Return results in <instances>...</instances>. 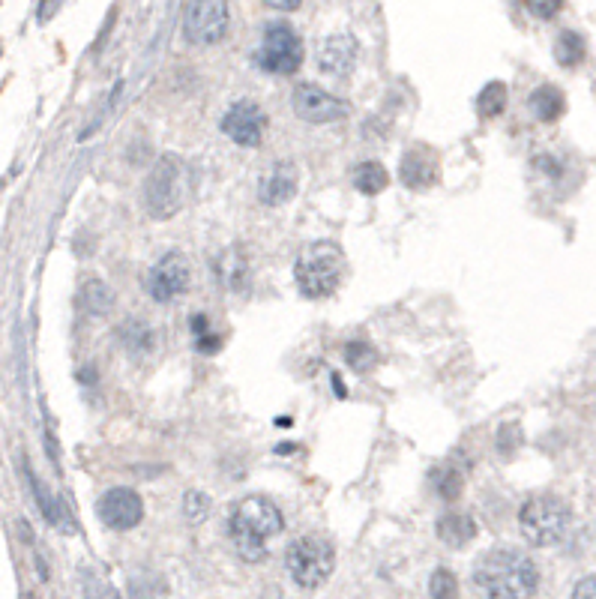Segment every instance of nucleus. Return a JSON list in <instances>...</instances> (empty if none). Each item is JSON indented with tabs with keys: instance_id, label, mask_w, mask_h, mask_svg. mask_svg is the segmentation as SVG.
<instances>
[{
	"instance_id": "obj_7",
	"label": "nucleus",
	"mask_w": 596,
	"mask_h": 599,
	"mask_svg": "<svg viewBox=\"0 0 596 599\" xmlns=\"http://www.w3.org/2000/svg\"><path fill=\"white\" fill-rule=\"evenodd\" d=\"M255 63L273 75H294L303 66V39L288 21H267Z\"/></svg>"
},
{
	"instance_id": "obj_31",
	"label": "nucleus",
	"mask_w": 596,
	"mask_h": 599,
	"mask_svg": "<svg viewBox=\"0 0 596 599\" xmlns=\"http://www.w3.org/2000/svg\"><path fill=\"white\" fill-rule=\"evenodd\" d=\"M195 348H198L201 354H216V351L222 348V336L213 333V330H204V333L195 336Z\"/></svg>"
},
{
	"instance_id": "obj_20",
	"label": "nucleus",
	"mask_w": 596,
	"mask_h": 599,
	"mask_svg": "<svg viewBox=\"0 0 596 599\" xmlns=\"http://www.w3.org/2000/svg\"><path fill=\"white\" fill-rule=\"evenodd\" d=\"M585 57H588V42H585V36L576 33V30H561L558 39H555V60H558L564 69H576V66L585 63Z\"/></svg>"
},
{
	"instance_id": "obj_10",
	"label": "nucleus",
	"mask_w": 596,
	"mask_h": 599,
	"mask_svg": "<svg viewBox=\"0 0 596 599\" xmlns=\"http://www.w3.org/2000/svg\"><path fill=\"white\" fill-rule=\"evenodd\" d=\"M189 276H192V270H189L186 255L177 252V249H171V252H165V255L150 267V273H147V294H150L156 303H171V300H177L180 294H186Z\"/></svg>"
},
{
	"instance_id": "obj_12",
	"label": "nucleus",
	"mask_w": 596,
	"mask_h": 599,
	"mask_svg": "<svg viewBox=\"0 0 596 599\" xmlns=\"http://www.w3.org/2000/svg\"><path fill=\"white\" fill-rule=\"evenodd\" d=\"M96 516L111 531H132L144 519V501L129 486H114L96 501Z\"/></svg>"
},
{
	"instance_id": "obj_33",
	"label": "nucleus",
	"mask_w": 596,
	"mask_h": 599,
	"mask_svg": "<svg viewBox=\"0 0 596 599\" xmlns=\"http://www.w3.org/2000/svg\"><path fill=\"white\" fill-rule=\"evenodd\" d=\"M270 9H279V12H294V9H300V3L303 0H264Z\"/></svg>"
},
{
	"instance_id": "obj_32",
	"label": "nucleus",
	"mask_w": 596,
	"mask_h": 599,
	"mask_svg": "<svg viewBox=\"0 0 596 599\" xmlns=\"http://www.w3.org/2000/svg\"><path fill=\"white\" fill-rule=\"evenodd\" d=\"M573 597H576V599L596 597V579H582V585H576Z\"/></svg>"
},
{
	"instance_id": "obj_3",
	"label": "nucleus",
	"mask_w": 596,
	"mask_h": 599,
	"mask_svg": "<svg viewBox=\"0 0 596 599\" xmlns=\"http://www.w3.org/2000/svg\"><path fill=\"white\" fill-rule=\"evenodd\" d=\"M192 192V171L177 153H162L144 183V210L165 222L177 216Z\"/></svg>"
},
{
	"instance_id": "obj_26",
	"label": "nucleus",
	"mask_w": 596,
	"mask_h": 599,
	"mask_svg": "<svg viewBox=\"0 0 596 599\" xmlns=\"http://www.w3.org/2000/svg\"><path fill=\"white\" fill-rule=\"evenodd\" d=\"M345 360L354 372H369L378 363V351L366 339H354V342L345 345Z\"/></svg>"
},
{
	"instance_id": "obj_19",
	"label": "nucleus",
	"mask_w": 596,
	"mask_h": 599,
	"mask_svg": "<svg viewBox=\"0 0 596 599\" xmlns=\"http://www.w3.org/2000/svg\"><path fill=\"white\" fill-rule=\"evenodd\" d=\"M528 105H531V114H534L540 123H555V120L567 111V99H564L561 87H555V84L537 87V90L531 93Z\"/></svg>"
},
{
	"instance_id": "obj_9",
	"label": "nucleus",
	"mask_w": 596,
	"mask_h": 599,
	"mask_svg": "<svg viewBox=\"0 0 596 599\" xmlns=\"http://www.w3.org/2000/svg\"><path fill=\"white\" fill-rule=\"evenodd\" d=\"M291 108L303 123H312V126H327L348 117V105L318 84H297L291 93Z\"/></svg>"
},
{
	"instance_id": "obj_29",
	"label": "nucleus",
	"mask_w": 596,
	"mask_h": 599,
	"mask_svg": "<svg viewBox=\"0 0 596 599\" xmlns=\"http://www.w3.org/2000/svg\"><path fill=\"white\" fill-rule=\"evenodd\" d=\"M522 447V429L516 423H507L498 429V453L501 456H513Z\"/></svg>"
},
{
	"instance_id": "obj_8",
	"label": "nucleus",
	"mask_w": 596,
	"mask_h": 599,
	"mask_svg": "<svg viewBox=\"0 0 596 599\" xmlns=\"http://www.w3.org/2000/svg\"><path fill=\"white\" fill-rule=\"evenodd\" d=\"M231 27L228 0H189L183 9V36L192 45H216Z\"/></svg>"
},
{
	"instance_id": "obj_11",
	"label": "nucleus",
	"mask_w": 596,
	"mask_h": 599,
	"mask_svg": "<svg viewBox=\"0 0 596 599\" xmlns=\"http://www.w3.org/2000/svg\"><path fill=\"white\" fill-rule=\"evenodd\" d=\"M267 129V114L255 99H237L222 114V132L237 147H258Z\"/></svg>"
},
{
	"instance_id": "obj_4",
	"label": "nucleus",
	"mask_w": 596,
	"mask_h": 599,
	"mask_svg": "<svg viewBox=\"0 0 596 599\" xmlns=\"http://www.w3.org/2000/svg\"><path fill=\"white\" fill-rule=\"evenodd\" d=\"M345 276V255L336 243H312L294 261V279L303 297L321 300L330 297Z\"/></svg>"
},
{
	"instance_id": "obj_6",
	"label": "nucleus",
	"mask_w": 596,
	"mask_h": 599,
	"mask_svg": "<svg viewBox=\"0 0 596 599\" xmlns=\"http://www.w3.org/2000/svg\"><path fill=\"white\" fill-rule=\"evenodd\" d=\"M285 570L294 579V585L315 591L321 588L333 570H336V549L327 537L309 534V537H297L288 549H285Z\"/></svg>"
},
{
	"instance_id": "obj_22",
	"label": "nucleus",
	"mask_w": 596,
	"mask_h": 599,
	"mask_svg": "<svg viewBox=\"0 0 596 599\" xmlns=\"http://www.w3.org/2000/svg\"><path fill=\"white\" fill-rule=\"evenodd\" d=\"M117 339H120V345L132 354V357H138V354H147V351H153V345H156V336H153V330L144 324V321H138V318H129L126 324H120V330H117Z\"/></svg>"
},
{
	"instance_id": "obj_35",
	"label": "nucleus",
	"mask_w": 596,
	"mask_h": 599,
	"mask_svg": "<svg viewBox=\"0 0 596 599\" xmlns=\"http://www.w3.org/2000/svg\"><path fill=\"white\" fill-rule=\"evenodd\" d=\"M333 384H336V396H345V387H342V378L333 375Z\"/></svg>"
},
{
	"instance_id": "obj_5",
	"label": "nucleus",
	"mask_w": 596,
	"mask_h": 599,
	"mask_svg": "<svg viewBox=\"0 0 596 599\" xmlns=\"http://www.w3.org/2000/svg\"><path fill=\"white\" fill-rule=\"evenodd\" d=\"M570 525H573V513L555 495H537V498L525 501V507L519 510L522 537L537 549L564 543V537L570 534Z\"/></svg>"
},
{
	"instance_id": "obj_27",
	"label": "nucleus",
	"mask_w": 596,
	"mask_h": 599,
	"mask_svg": "<svg viewBox=\"0 0 596 599\" xmlns=\"http://www.w3.org/2000/svg\"><path fill=\"white\" fill-rule=\"evenodd\" d=\"M207 513H210V498H207L204 492H186V495H183V516H186L192 525L204 522Z\"/></svg>"
},
{
	"instance_id": "obj_21",
	"label": "nucleus",
	"mask_w": 596,
	"mask_h": 599,
	"mask_svg": "<svg viewBox=\"0 0 596 599\" xmlns=\"http://www.w3.org/2000/svg\"><path fill=\"white\" fill-rule=\"evenodd\" d=\"M351 183H354V189H357L360 195H378V192L387 189L390 174H387V168H384L381 162L369 159V162H360V165L351 171Z\"/></svg>"
},
{
	"instance_id": "obj_17",
	"label": "nucleus",
	"mask_w": 596,
	"mask_h": 599,
	"mask_svg": "<svg viewBox=\"0 0 596 599\" xmlns=\"http://www.w3.org/2000/svg\"><path fill=\"white\" fill-rule=\"evenodd\" d=\"M216 279L225 291H243L249 285V258L243 249H225L216 261Z\"/></svg>"
},
{
	"instance_id": "obj_24",
	"label": "nucleus",
	"mask_w": 596,
	"mask_h": 599,
	"mask_svg": "<svg viewBox=\"0 0 596 599\" xmlns=\"http://www.w3.org/2000/svg\"><path fill=\"white\" fill-rule=\"evenodd\" d=\"M504 108H507V84L504 81H489L477 93V114L483 120H495L498 114H504Z\"/></svg>"
},
{
	"instance_id": "obj_18",
	"label": "nucleus",
	"mask_w": 596,
	"mask_h": 599,
	"mask_svg": "<svg viewBox=\"0 0 596 599\" xmlns=\"http://www.w3.org/2000/svg\"><path fill=\"white\" fill-rule=\"evenodd\" d=\"M477 537V522L465 513H447L438 519V540L450 549H465Z\"/></svg>"
},
{
	"instance_id": "obj_30",
	"label": "nucleus",
	"mask_w": 596,
	"mask_h": 599,
	"mask_svg": "<svg viewBox=\"0 0 596 599\" xmlns=\"http://www.w3.org/2000/svg\"><path fill=\"white\" fill-rule=\"evenodd\" d=\"M528 12L540 21H552L561 9H564V0H525Z\"/></svg>"
},
{
	"instance_id": "obj_23",
	"label": "nucleus",
	"mask_w": 596,
	"mask_h": 599,
	"mask_svg": "<svg viewBox=\"0 0 596 599\" xmlns=\"http://www.w3.org/2000/svg\"><path fill=\"white\" fill-rule=\"evenodd\" d=\"M114 306V291L102 279H90L81 288V309L93 318H105Z\"/></svg>"
},
{
	"instance_id": "obj_16",
	"label": "nucleus",
	"mask_w": 596,
	"mask_h": 599,
	"mask_svg": "<svg viewBox=\"0 0 596 599\" xmlns=\"http://www.w3.org/2000/svg\"><path fill=\"white\" fill-rule=\"evenodd\" d=\"M21 471H24V477H27V483H30V492H33V498H36V504H39V510H42V516H45V522L48 525H54V528H63V531H72V519H69V510H66V504H60L45 486H42V480L30 471V465L27 462H21Z\"/></svg>"
},
{
	"instance_id": "obj_15",
	"label": "nucleus",
	"mask_w": 596,
	"mask_h": 599,
	"mask_svg": "<svg viewBox=\"0 0 596 599\" xmlns=\"http://www.w3.org/2000/svg\"><path fill=\"white\" fill-rule=\"evenodd\" d=\"M438 177V159L432 150L426 147H411L402 162H399V180L408 186V189H429Z\"/></svg>"
},
{
	"instance_id": "obj_25",
	"label": "nucleus",
	"mask_w": 596,
	"mask_h": 599,
	"mask_svg": "<svg viewBox=\"0 0 596 599\" xmlns=\"http://www.w3.org/2000/svg\"><path fill=\"white\" fill-rule=\"evenodd\" d=\"M432 489L441 501H456L465 489V474L456 465H441L432 471Z\"/></svg>"
},
{
	"instance_id": "obj_14",
	"label": "nucleus",
	"mask_w": 596,
	"mask_h": 599,
	"mask_svg": "<svg viewBox=\"0 0 596 599\" xmlns=\"http://www.w3.org/2000/svg\"><path fill=\"white\" fill-rule=\"evenodd\" d=\"M357 54H360V45L351 33H333L318 48V66L327 75L345 78L357 66Z\"/></svg>"
},
{
	"instance_id": "obj_1",
	"label": "nucleus",
	"mask_w": 596,
	"mask_h": 599,
	"mask_svg": "<svg viewBox=\"0 0 596 599\" xmlns=\"http://www.w3.org/2000/svg\"><path fill=\"white\" fill-rule=\"evenodd\" d=\"M474 582L486 597L522 599L537 594L540 570L519 549H492L477 561Z\"/></svg>"
},
{
	"instance_id": "obj_2",
	"label": "nucleus",
	"mask_w": 596,
	"mask_h": 599,
	"mask_svg": "<svg viewBox=\"0 0 596 599\" xmlns=\"http://www.w3.org/2000/svg\"><path fill=\"white\" fill-rule=\"evenodd\" d=\"M282 528H285V519H282L279 507L261 495L243 498L228 516L231 543H234L237 555L249 564H258L267 558V540L276 537Z\"/></svg>"
},
{
	"instance_id": "obj_13",
	"label": "nucleus",
	"mask_w": 596,
	"mask_h": 599,
	"mask_svg": "<svg viewBox=\"0 0 596 599\" xmlns=\"http://www.w3.org/2000/svg\"><path fill=\"white\" fill-rule=\"evenodd\" d=\"M297 186H300L297 165L288 162V159H282V162H273L264 171V177L258 183V198L267 207H279V204H288L297 195Z\"/></svg>"
},
{
	"instance_id": "obj_34",
	"label": "nucleus",
	"mask_w": 596,
	"mask_h": 599,
	"mask_svg": "<svg viewBox=\"0 0 596 599\" xmlns=\"http://www.w3.org/2000/svg\"><path fill=\"white\" fill-rule=\"evenodd\" d=\"M57 6H60V0H42V6H39V21H48V18L57 12Z\"/></svg>"
},
{
	"instance_id": "obj_28",
	"label": "nucleus",
	"mask_w": 596,
	"mask_h": 599,
	"mask_svg": "<svg viewBox=\"0 0 596 599\" xmlns=\"http://www.w3.org/2000/svg\"><path fill=\"white\" fill-rule=\"evenodd\" d=\"M459 594V585H456V576L450 570H435L432 579H429V597L447 599Z\"/></svg>"
}]
</instances>
